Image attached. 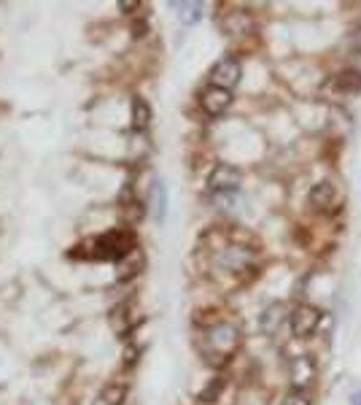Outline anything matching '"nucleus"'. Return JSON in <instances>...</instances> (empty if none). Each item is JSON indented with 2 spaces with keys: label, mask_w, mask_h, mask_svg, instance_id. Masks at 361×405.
Wrapping results in <instances>:
<instances>
[{
  "label": "nucleus",
  "mask_w": 361,
  "mask_h": 405,
  "mask_svg": "<svg viewBox=\"0 0 361 405\" xmlns=\"http://www.w3.org/2000/svg\"><path fill=\"white\" fill-rule=\"evenodd\" d=\"M135 232L124 230V227H113L106 230L103 235L89 241V254L86 259H97V262H121L130 252H135Z\"/></svg>",
  "instance_id": "nucleus-1"
},
{
  "label": "nucleus",
  "mask_w": 361,
  "mask_h": 405,
  "mask_svg": "<svg viewBox=\"0 0 361 405\" xmlns=\"http://www.w3.org/2000/svg\"><path fill=\"white\" fill-rule=\"evenodd\" d=\"M240 346V330L229 322H218L202 335V354L211 365H224Z\"/></svg>",
  "instance_id": "nucleus-2"
},
{
  "label": "nucleus",
  "mask_w": 361,
  "mask_h": 405,
  "mask_svg": "<svg viewBox=\"0 0 361 405\" xmlns=\"http://www.w3.org/2000/svg\"><path fill=\"white\" fill-rule=\"evenodd\" d=\"M318 325H321V311H318L316 305L302 303V305H296V308L291 311L289 327L294 338H310L313 332L318 330Z\"/></svg>",
  "instance_id": "nucleus-3"
},
{
  "label": "nucleus",
  "mask_w": 361,
  "mask_h": 405,
  "mask_svg": "<svg viewBox=\"0 0 361 405\" xmlns=\"http://www.w3.org/2000/svg\"><path fill=\"white\" fill-rule=\"evenodd\" d=\"M243 182V173L235 165H216L208 176V192L211 195H235L237 186Z\"/></svg>",
  "instance_id": "nucleus-4"
},
{
  "label": "nucleus",
  "mask_w": 361,
  "mask_h": 405,
  "mask_svg": "<svg viewBox=\"0 0 361 405\" xmlns=\"http://www.w3.org/2000/svg\"><path fill=\"white\" fill-rule=\"evenodd\" d=\"M240 78H243V68H240V63L235 57H221L216 65L211 68V84L221 87V89L232 92L240 84Z\"/></svg>",
  "instance_id": "nucleus-5"
},
{
  "label": "nucleus",
  "mask_w": 361,
  "mask_h": 405,
  "mask_svg": "<svg viewBox=\"0 0 361 405\" xmlns=\"http://www.w3.org/2000/svg\"><path fill=\"white\" fill-rule=\"evenodd\" d=\"M291 311L286 303H272V305H267L264 311H261V316H259V330L264 332V335H275V332L281 330V325L283 322H289Z\"/></svg>",
  "instance_id": "nucleus-6"
},
{
  "label": "nucleus",
  "mask_w": 361,
  "mask_h": 405,
  "mask_svg": "<svg viewBox=\"0 0 361 405\" xmlns=\"http://www.w3.org/2000/svg\"><path fill=\"white\" fill-rule=\"evenodd\" d=\"M251 257H253V252H248V249H243V246H229V249H221V254H218V267L232 270V273H243V270L248 267Z\"/></svg>",
  "instance_id": "nucleus-7"
},
{
  "label": "nucleus",
  "mask_w": 361,
  "mask_h": 405,
  "mask_svg": "<svg viewBox=\"0 0 361 405\" xmlns=\"http://www.w3.org/2000/svg\"><path fill=\"white\" fill-rule=\"evenodd\" d=\"M200 103H202L205 113H211V116H221L224 111L229 109V103H232V92L211 84V87L202 92V100H200Z\"/></svg>",
  "instance_id": "nucleus-8"
},
{
  "label": "nucleus",
  "mask_w": 361,
  "mask_h": 405,
  "mask_svg": "<svg viewBox=\"0 0 361 405\" xmlns=\"http://www.w3.org/2000/svg\"><path fill=\"white\" fill-rule=\"evenodd\" d=\"M310 203L318 208V211H331L337 206V189L331 182H318V184L310 186Z\"/></svg>",
  "instance_id": "nucleus-9"
},
{
  "label": "nucleus",
  "mask_w": 361,
  "mask_h": 405,
  "mask_svg": "<svg viewBox=\"0 0 361 405\" xmlns=\"http://www.w3.org/2000/svg\"><path fill=\"white\" fill-rule=\"evenodd\" d=\"M141 267H143V254H141V249H135L121 262H116V281H130L132 276H138Z\"/></svg>",
  "instance_id": "nucleus-10"
},
{
  "label": "nucleus",
  "mask_w": 361,
  "mask_h": 405,
  "mask_svg": "<svg viewBox=\"0 0 361 405\" xmlns=\"http://www.w3.org/2000/svg\"><path fill=\"white\" fill-rule=\"evenodd\" d=\"M334 89L345 92V95H356L361 92V71L359 68H342L334 78Z\"/></svg>",
  "instance_id": "nucleus-11"
},
{
  "label": "nucleus",
  "mask_w": 361,
  "mask_h": 405,
  "mask_svg": "<svg viewBox=\"0 0 361 405\" xmlns=\"http://www.w3.org/2000/svg\"><path fill=\"white\" fill-rule=\"evenodd\" d=\"M151 214L159 224L167 219V186H165V182H154V186H151Z\"/></svg>",
  "instance_id": "nucleus-12"
},
{
  "label": "nucleus",
  "mask_w": 361,
  "mask_h": 405,
  "mask_svg": "<svg viewBox=\"0 0 361 405\" xmlns=\"http://www.w3.org/2000/svg\"><path fill=\"white\" fill-rule=\"evenodd\" d=\"M130 122H132V130L143 133L151 124V106L145 98H132V109H130Z\"/></svg>",
  "instance_id": "nucleus-13"
},
{
  "label": "nucleus",
  "mask_w": 361,
  "mask_h": 405,
  "mask_svg": "<svg viewBox=\"0 0 361 405\" xmlns=\"http://www.w3.org/2000/svg\"><path fill=\"white\" fill-rule=\"evenodd\" d=\"M124 400H127V386L119 384V381H110L95 397V405H121Z\"/></svg>",
  "instance_id": "nucleus-14"
},
{
  "label": "nucleus",
  "mask_w": 361,
  "mask_h": 405,
  "mask_svg": "<svg viewBox=\"0 0 361 405\" xmlns=\"http://www.w3.org/2000/svg\"><path fill=\"white\" fill-rule=\"evenodd\" d=\"M130 303H121V305H116L113 311H110V322H113V330L119 332V335H130L132 332V327H135V319L130 316Z\"/></svg>",
  "instance_id": "nucleus-15"
},
{
  "label": "nucleus",
  "mask_w": 361,
  "mask_h": 405,
  "mask_svg": "<svg viewBox=\"0 0 361 405\" xmlns=\"http://www.w3.org/2000/svg\"><path fill=\"white\" fill-rule=\"evenodd\" d=\"M313 375H316V370L310 365V360L307 357H302V360H296L294 362V368H291V384H294V389H299L302 392V386H307L310 381H313Z\"/></svg>",
  "instance_id": "nucleus-16"
},
{
  "label": "nucleus",
  "mask_w": 361,
  "mask_h": 405,
  "mask_svg": "<svg viewBox=\"0 0 361 405\" xmlns=\"http://www.w3.org/2000/svg\"><path fill=\"white\" fill-rule=\"evenodd\" d=\"M170 6L180 11V22L183 25H197L202 19V11H205L202 3H170Z\"/></svg>",
  "instance_id": "nucleus-17"
},
{
  "label": "nucleus",
  "mask_w": 361,
  "mask_h": 405,
  "mask_svg": "<svg viewBox=\"0 0 361 405\" xmlns=\"http://www.w3.org/2000/svg\"><path fill=\"white\" fill-rule=\"evenodd\" d=\"M221 389H224V378H213V381L200 392V403H216Z\"/></svg>",
  "instance_id": "nucleus-18"
},
{
  "label": "nucleus",
  "mask_w": 361,
  "mask_h": 405,
  "mask_svg": "<svg viewBox=\"0 0 361 405\" xmlns=\"http://www.w3.org/2000/svg\"><path fill=\"white\" fill-rule=\"evenodd\" d=\"M278 405H310V397H307L305 392H299V389H291V392H286V395L281 397V403Z\"/></svg>",
  "instance_id": "nucleus-19"
},
{
  "label": "nucleus",
  "mask_w": 361,
  "mask_h": 405,
  "mask_svg": "<svg viewBox=\"0 0 361 405\" xmlns=\"http://www.w3.org/2000/svg\"><path fill=\"white\" fill-rule=\"evenodd\" d=\"M141 8V3H132V0H119V11L121 14H132V11H138Z\"/></svg>",
  "instance_id": "nucleus-20"
},
{
  "label": "nucleus",
  "mask_w": 361,
  "mask_h": 405,
  "mask_svg": "<svg viewBox=\"0 0 361 405\" xmlns=\"http://www.w3.org/2000/svg\"><path fill=\"white\" fill-rule=\"evenodd\" d=\"M351 49L361 54V28H356V30L351 33Z\"/></svg>",
  "instance_id": "nucleus-21"
},
{
  "label": "nucleus",
  "mask_w": 361,
  "mask_h": 405,
  "mask_svg": "<svg viewBox=\"0 0 361 405\" xmlns=\"http://www.w3.org/2000/svg\"><path fill=\"white\" fill-rule=\"evenodd\" d=\"M124 362H127V365L135 362V349H127V351H124Z\"/></svg>",
  "instance_id": "nucleus-22"
},
{
  "label": "nucleus",
  "mask_w": 361,
  "mask_h": 405,
  "mask_svg": "<svg viewBox=\"0 0 361 405\" xmlns=\"http://www.w3.org/2000/svg\"><path fill=\"white\" fill-rule=\"evenodd\" d=\"M351 403H353V405H361V389H356V392L351 395Z\"/></svg>",
  "instance_id": "nucleus-23"
}]
</instances>
